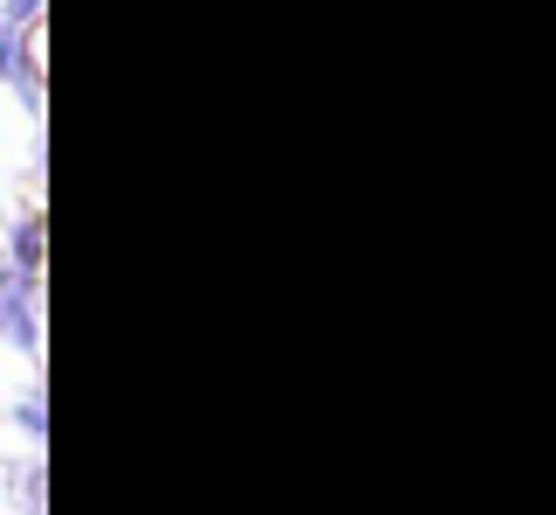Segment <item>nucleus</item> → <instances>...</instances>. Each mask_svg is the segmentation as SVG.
<instances>
[{
  "instance_id": "obj_4",
  "label": "nucleus",
  "mask_w": 556,
  "mask_h": 515,
  "mask_svg": "<svg viewBox=\"0 0 556 515\" xmlns=\"http://www.w3.org/2000/svg\"><path fill=\"white\" fill-rule=\"evenodd\" d=\"M0 480H8L14 515H42V460H0Z\"/></svg>"
},
{
  "instance_id": "obj_6",
  "label": "nucleus",
  "mask_w": 556,
  "mask_h": 515,
  "mask_svg": "<svg viewBox=\"0 0 556 515\" xmlns=\"http://www.w3.org/2000/svg\"><path fill=\"white\" fill-rule=\"evenodd\" d=\"M42 8H49V0H0V22H14V28H42Z\"/></svg>"
},
{
  "instance_id": "obj_5",
  "label": "nucleus",
  "mask_w": 556,
  "mask_h": 515,
  "mask_svg": "<svg viewBox=\"0 0 556 515\" xmlns=\"http://www.w3.org/2000/svg\"><path fill=\"white\" fill-rule=\"evenodd\" d=\"M8 425H14L22 439L42 445V439H49V404H42V390H22V398L8 404Z\"/></svg>"
},
{
  "instance_id": "obj_2",
  "label": "nucleus",
  "mask_w": 556,
  "mask_h": 515,
  "mask_svg": "<svg viewBox=\"0 0 556 515\" xmlns=\"http://www.w3.org/2000/svg\"><path fill=\"white\" fill-rule=\"evenodd\" d=\"M0 91H14L28 118H42V28L0 22Z\"/></svg>"
},
{
  "instance_id": "obj_1",
  "label": "nucleus",
  "mask_w": 556,
  "mask_h": 515,
  "mask_svg": "<svg viewBox=\"0 0 556 515\" xmlns=\"http://www.w3.org/2000/svg\"><path fill=\"white\" fill-rule=\"evenodd\" d=\"M0 349L42 355V279L0 265Z\"/></svg>"
},
{
  "instance_id": "obj_3",
  "label": "nucleus",
  "mask_w": 556,
  "mask_h": 515,
  "mask_svg": "<svg viewBox=\"0 0 556 515\" xmlns=\"http://www.w3.org/2000/svg\"><path fill=\"white\" fill-rule=\"evenodd\" d=\"M0 265H14V272H28V279H42V265H49V223L42 210H28L8 223V237H0Z\"/></svg>"
}]
</instances>
